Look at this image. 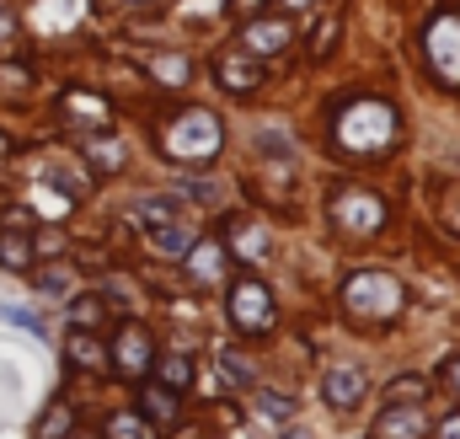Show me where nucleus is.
Returning <instances> with one entry per match:
<instances>
[{"instance_id": "1", "label": "nucleus", "mask_w": 460, "mask_h": 439, "mask_svg": "<svg viewBox=\"0 0 460 439\" xmlns=\"http://www.w3.org/2000/svg\"><path fill=\"white\" fill-rule=\"evenodd\" d=\"M343 311L353 327H396L402 322V311H407V290L391 279V273H380V268H364V273H353L343 284Z\"/></svg>"}, {"instance_id": "2", "label": "nucleus", "mask_w": 460, "mask_h": 439, "mask_svg": "<svg viewBox=\"0 0 460 439\" xmlns=\"http://www.w3.org/2000/svg\"><path fill=\"white\" fill-rule=\"evenodd\" d=\"M134 220H139L145 241H150L161 257H182V252L199 241V230H193V210H188L182 199H172V193H150V199H139V204H134Z\"/></svg>"}, {"instance_id": "3", "label": "nucleus", "mask_w": 460, "mask_h": 439, "mask_svg": "<svg viewBox=\"0 0 460 439\" xmlns=\"http://www.w3.org/2000/svg\"><path fill=\"white\" fill-rule=\"evenodd\" d=\"M338 139L358 156H380L396 145V108L380 103V97H358L353 108H343L338 118Z\"/></svg>"}, {"instance_id": "4", "label": "nucleus", "mask_w": 460, "mask_h": 439, "mask_svg": "<svg viewBox=\"0 0 460 439\" xmlns=\"http://www.w3.org/2000/svg\"><path fill=\"white\" fill-rule=\"evenodd\" d=\"M161 145H166V156H177V161H215L220 145H226V129H220L215 112L188 108V112H172V118H166Z\"/></svg>"}, {"instance_id": "5", "label": "nucleus", "mask_w": 460, "mask_h": 439, "mask_svg": "<svg viewBox=\"0 0 460 439\" xmlns=\"http://www.w3.org/2000/svg\"><path fill=\"white\" fill-rule=\"evenodd\" d=\"M226 311H230V327L246 332V337H252V332H268L273 327V290H268L262 279L241 273L226 295Z\"/></svg>"}, {"instance_id": "6", "label": "nucleus", "mask_w": 460, "mask_h": 439, "mask_svg": "<svg viewBox=\"0 0 460 439\" xmlns=\"http://www.w3.org/2000/svg\"><path fill=\"white\" fill-rule=\"evenodd\" d=\"M108 364H113L118 375H128V381H139L150 364H155V343H150V332L134 327V322H123L113 337V348H108Z\"/></svg>"}, {"instance_id": "7", "label": "nucleus", "mask_w": 460, "mask_h": 439, "mask_svg": "<svg viewBox=\"0 0 460 439\" xmlns=\"http://www.w3.org/2000/svg\"><path fill=\"white\" fill-rule=\"evenodd\" d=\"M332 220L343 225L348 236H375V230L385 225V210H380V199H375V193L343 188V193L332 199Z\"/></svg>"}, {"instance_id": "8", "label": "nucleus", "mask_w": 460, "mask_h": 439, "mask_svg": "<svg viewBox=\"0 0 460 439\" xmlns=\"http://www.w3.org/2000/svg\"><path fill=\"white\" fill-rule=\"evenodd\" d=\"M429 54H434V70H439L450 86H460V16L456 11L429 27Z\"/></svg>"}, {"instance_id": "9", "label": "nucleus", "mask_w": 460, "mask_h": 439, "mask_svg": "<svg viewBox=\"0 0 460 439\" xmlns=\"http://www.w3.org/2000/svg\"><path fill=\"white\" fill-rule=\"evenodd\" d=\"M59 112H65L75 129H113L108 97H97V92H86V86H70V92L59 97Z\"/></svg>"}, {"instance_id": "10", "label": "nucleus", "mask_w": 460, "mask_h": 439, "mask_svg": "<svg viewBox=\"0 0 460 439\" xmlns=\"http://www.w3.org/2000/svg\"><path fill=\"white\" fill-rule=\"evenodd\" d=\"M215 76H220V86L235 92V97H246V92H257V81H262V65H257V54H220L215 59Z\"/></svg>"}, {"instance_id": "11", "label": "nucleus", "mask_w": 460, "mask_h": 439, "mask_svg": "<svg viewBox=\"0 0 460 439\" xmlns=\"http://www.w3.org/2000/svg\"><path fill=\"white\" fill-rule=\"evenodd\" d=\"M226 246L220 241H193L188 252H182V263H188V279L193 284H220L226 279Z\"/></svg>"}, {"instance_id": "12", "label": "nucleus", "mask_w": 460, "mask_h": 439, "mask_svg": "<svg viewBox=\"0 0 460 439\" xmlns=\"http://www.w3.org/2000/svg\"><path fill=\"white\" fill-rule=\"evenodd\" d=\"M364 391H369L364 370H348V364L327 370V381H322V397H327L332 408H358V402H364Z\"/></svg>"}, {"instance_id": "13", "label": "nucleus", "mask_w": 460, "mask_h": 439, "mask_svg": "<svg viewBox=\"0 0 460 439\" xmlns=\"http://www.w3.org/2000/svg\"><path fill=\"white\" fill-rule=\"evenodd\" d=\"M284 43H289V22L284 16H252L246 22V54L262 59V54H279Z\"/></svg>"}, {"instance_id": "14", "label": "nucleus", "mask_w": 460, "mask_h": 439, "mask_svg": "<svg viewBox=\"0 0 460 439\" xmlns=\"http://www.w3.org/2000/svg\"><path fill=\"white\" fill-rule=\"evenodd\" d=\"M429 435V424H423V408H385L380 413V424H375V439H423Z\"/></svg>"}, {"instance_id": "15", "label": "nucleus", "mask_w": 460, "mask_h": 439, "mask_svg": "<svg viewBox=\"0 0 460 439\" xmlns=\"http://www.w3.org/2000/svg\"><path fill=\"white\" fill-rule=\"evenodd\" d=\"M81 150H86V161H97L102 172H118V166L128 161V145L118 139L113 129H92V134L81 139Z\"/></svg>"}, {"instance_id": "16", "label": "nucleus", "mask_w": 460, "mask_h": 439, "mask_svg": "<svg viewBox=\"0 0 460 439\" xmlns=\"http://www.w3.org/2000/svg\"><path fill=\"white\" fill-rule=\"evenodd\" d=\"M32 236L27 230H16V225H5L0 230V268H11V273H27L32 268Z\"/></svg>"}, {"instance_id": "17", "label": "nucleus", "mask_w": 460, "mask_h": 439, "mask_svg": "<svg viewBox=\"0 0 460 439\" xmlns=\"http://www.w3.org/2000/svg\"><path fill=\"white\" fill-rule=\"evenodd\" d=\"M65 354H70V364H81V370H108V348H102V337H97V332L70 327Z\"/></svg>"}, {"instance_id": "18", "label": "nucleus", "mask_w": 460, "mask_h": 439, "mask_svg": "<svg viewBox=\"0 0 460 439\" xmlns=\"http://www.w3.org/2000/svg\"><path fill=\"white\" fill-rule=\"evenodd\" d=\"M230 252H235L241 263L268 257V236H262V225H257V220H235V225H230Z\"/></svg>"}, {"instance_id": "19", "label": "nucleus", "mask_w": 460, "mask_h": 439, "mask_svg": "<svg viewBox=\"0 0 460 439\" xmlns=\"http://www.w3.org/2000/svg\"><path fill=\"white\" fill-rule=\"evenodd\" d=\"M145 65H150V76H155L161 86H188V81H193V59H188V54H150Z\"/></svg>"}, {"instance_id": "20", "label": "nucleus", "mask_w": 460, "mask_h": 439, "mask_svg": "<svg viewBox=\"0 0 460 439\" xmlns=\"http://www.w3.org/2000/svg\"><path fill=\"white\" fill-rule=\"evenodd\" d=\"M155 381H161L166 391H188V386H193V359H188V354H161V359H155Z\"/></svg>"}, {"instance_id": "21", "label": "nucleus", "mask_w": 460, "mask_h": 439, "mask_svg": "<svg viewBox=\"0 0 460 439\" xmlns=\"http://www.w3.org/2000/svg\"><path fill=\"white\" fill-rule=\"evenodd\" d=\"M139 418H150V424H172V418H177V391H166V386H145V391H139Z\"/></svg>"}, {"instance_id": "22", "label": "nucleus", "mask_w": 460, "mask_h": 439, "mask_svg": "<svg viewBox=\"0 0 460 439\" xmlns=\"http://www.w3.org/2000/svg\"><path fill=\"white\" fill-rule=\"evenodd\" d=\"M102 317H108V300L102 295H75L70 300V327L92 332V327H102Z\"/></svg>"}, {"instance_id": "23", "label": "nucleus", "mask_w": 460, "mask_h": 439, "mask_svg": "<svg viewBox=\"0 0 460 439\" xmlns=\"http://www.w3.org/2000/svg\"><path fill=\"white\" fill-rule=\"evenodd\" d=\"M108 439H155V424L139 413H113L108 418Z\"/></svg>"}, {"instance_id": "24", "label": "nucleus", "mask_w": 460, "mask_h": 439, "mask_svg": "<svg viewBox=\"0 0 460 439\" xmlns=\"http://www.w3.org/2000/svg\"><path fill=\"white\" fill-rule=\"evenodd\" d=\"M396 408H423V397H429V381L423 375H396V386L385 391Z\"/></svg>"}, {"instance_id": "25", "label": "nucleus", "mask_w": 460, "mask_h": 439, "mask_svg": "<svg viewBox=\"0 0 460 439\" xmlns=\"http://www.w3.org/2000/svg\"><path fill=\"white\" fill-rule=\"evenodd\" d=\"M32 210H38L43 220H59L65 210H70V193H65L59 183H54V188H32Z\"/></svg>"}, {"instance_id": "26", "label": "nucleus", "mask_w": 460, "mask_h": 439, "mask_svg": "<svg viewBox=\"0 0 460 439\" xmlns=\"http://www.w3.org/2000/svg\"><path fill=\"white\" fill-rule=\"evenodd\" d=\"M70 435V408L59 402V408H49L43 413V424H38V439H65Z\"/></svg>"}, {"instance_id": "27", "label": "nucleus", "mask_w": 460, "mask_h": 439, "mask_svg": "<svg viewBox=\"0 0 460 439\" xmlns=\"http://www.w3.org/2000/svg\"><path fill=\"white\" fill-rule=\"evenodd\" d=\"M32 284H38L43 295H65V290H70V268H65V263H59V268H38Z\"/></svg>"}, {"instance_id": "28", "label": "nucleus", "mask_w": 460, "mask_h": 439, "mask_svg": "<svg viewBox=\"0 0 460 439\" xmlns=\"http://www.w3.org/2000/svg\"><path fill=\"white\" fill-rule=\"evenodd\" d=\"M257 413H262V418H289V413H295V397H284V391H262V397H257Z\"/></svg>"}, {"instance_id": "29", "label": "nucleus", "mask_w": 460, "mask_h": 439, "mask_svg": "<svg viewBox=\"0 0 460 439\" xmlns=\"http://www.w3.org/2000/svg\"><path fill=\"white\" fill-rule=\"evenodd\" d=\"M439 381H445V386H450V391L460 397V354H450V359L439 364Z\"/></svg>"}, {"instance_id": "30", "label": "nucleus", "mask_w": 460, "mask_h": 439, "mask_svg": "<svg viewBox=\"0 0 460 439\" xmlns=\"http://www.w3.org/2000/svg\"><path fill=\"white\" fill-rule=\"evenodd\" d=\"M226 375H235V381L246 386V381H252V364H246L241 354H226Z\"/></svg>"}, {"instance_id": "31", "label": "nucleus", "mask_w": 460, "mask_h": 439, "mask_svg": "<svg viewBox=\"0 0 460 439\" xmlns=\"http://www.w3.org/2000/svg\"><path fill=\"white\" fill-rule=\"evenodd\" d=\"M439 439H460V413H450V418L439 424Z\"/></svg>"}, {"instance_id": "32", "label": "nucleus", "mask_w": 460, "mask_h": 439, "mask_svg": "<svg viewBox=\"0 0 460 439\" xmlns=\"http://www.w3.org/2000/svg\"><path fill=\"white\" fill-rule=\"evenodd\" d=\"M11 27H16V22H11V11H5V0H0V43L11 38Z\"/></svg>"}, {"instance_id": "33", "label": "nucleus", "mask_w": 460, "mask_h": 439, "mask_svg": "<svg viewBox=\"0 0 460 439\" xmlns=\"http://www.w3.org/2000/svg\"><path fill=\"white\" fill-rule=\"evenodd\" d=\"M230 5H235L241 16H257V5H262V0H230Z\"/></svg>"}, {"instance_id": "34", "label": "nucleus", "mask_w": 460, "mask_h": 439, "mask_svg": "<svg viewBox=\"0 0 460 439\" xmlns=\"http://www.w3.org/2000/svg\"><path fill=\"white\" fill-rule=\"evenodd\" d=\"M300 5H311V0H284V11H300Z\"/></svg>"}, {"instance_id": "35", "label": "nucleus", "mask_w": 460, "mask_h": 439, "mask_svg": "<svg viewBox=\"0 0 460 439\" xmlns=\"http://www.w3.org/2000/svg\"><path fill=\"white\" fill-rule=\"evenodd\" d=\"M284 439H311V435H305V429H289V435H284Z\"/></svg>"}, {"instance_id": "36", "label": "nucleus", "mask_w": 460, "mask_h": 439, "mask_svg": "<svg viewBox=\"0 0 460 439\" xmlns=\"http://www.w3.org/2000/svg\"><path fill=\"white\" fill-rule=\"evenodd\" d=\"M0 156H5V134H0Z\"/></svg>"}]
</instances>
